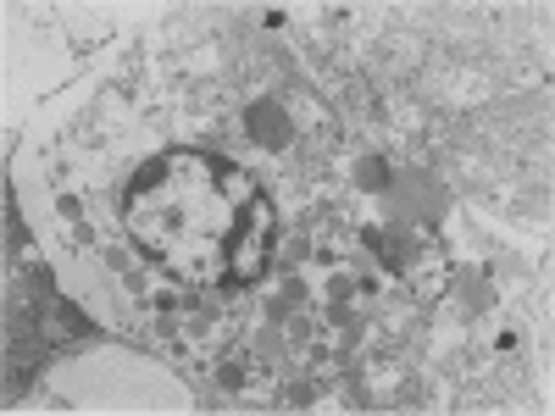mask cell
Here are the masks:
<instances>
[{"mask_svg":"<svg viewBox=\"0 0 555 416\" xmlns=\"http://www.w3.org/2000/svg\"><path fill=\"white\" fill-rule=\"evenodd\" d=\"M240 195H250V183L234 167L201 151H178L133 178L128 227L162 266L195 277V284H211V277L222 284L228 239L240 227Z\"/></svg>","mask_w":555,"mask_h":416,"instance_id":"1","label":"cell"},{"mask_svg":"<svg viewBox=\"0 0 555 416\" xmlns=\"http://www.w3.org/2000/svg\"><path fill=\"white\" fill-rule=\"evenodd\" d=\"M267 256H272V206H267L261 190H250L234 239H228V272H222V284H256V277L267 272Z\"/></svg>","mask_w":555,"mask_h":416,"instance_id":"2","label":"cell"},{"mask_svg":"<svg viewBox=\"0 0 555 416\" xmlns=\"http://www.w3.org/2000/svg\"><path fill=\"white\" fill-rule=\"evenodd\" d=\"M256 139H267V145H284L289 128H284V112H272V106H256Z\"/></svg>","mask_w":555,"mask_h":416,"instance_id":"3","label":"cell"}]
</instances>
